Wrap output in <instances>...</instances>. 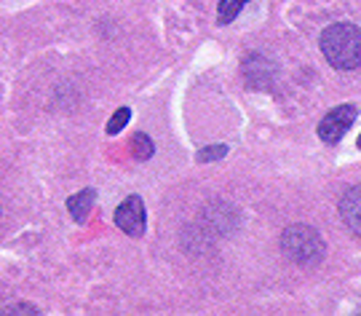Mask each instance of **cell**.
<instances>
[{
  "mask_svg": "<svg viewBox=\"0 0 361 316\" xmlns=\"http://www.w3.org/2000/svg\"><path fill=\"white\" fill-rule=\"evenodd\" d=\"M131 150H134V158L137 161H147V158L153 156V142H150V137L147 134H134V140H131Z\"/></svg>",
  "mask_w": 361,
  "mask_h": 316,
  "instance_id": "obj_8",
  "label": "cell"
},
{
  "mask_svg": "<svg viewBox=\"0 0 361 316\" xmlns=\"http://www.w3.org/2000/svg\"><path fill=\"white\" fill-rule=\"evenodd\" d=\"M244 3H249V0H219V25H228V22H233L235 16H238V11L244 8Z\"/></svg>",
  "mask_w": 361,
  "mask_h": 316,
  "instance_id": "obj_7",
  "label": "cell"
},
{
  "mask_svg": "<svg viewBox=\"0 0 361 316\" xmlns=\"http://www.w3.org/2000/svg\"><path fill=\"white\" fill-rule=\"evenodd\" d=\"M129 119H131V110L129 107H121V110H116V116L110 119V123H107V134L113 137V134H118L126 123H129Z\"/></svg>",
  "mask_w": 361,
  "mask_h": 316,
  "instance_id": "obj_9",
  "label": "cell"
},
{
  "mask_svg": "<svg viewBox=\"0 0 361 316\" xmlns=\"http://www.w3.org/2000/svg\"><path fill=\"white\" fill-rule=\"evenodd\" d=\"M228 153V147L225 145H217V147H204L201 153H198V161L201 164H209V161H217V158H222Z\"/></svg>",
  "mask_w": 361,
  "mask_h": 316,
  "instance_id": "obj_10",
  "label": "cell"
},
{
  "mask_svg": "<svg viewBox=\"0 0 361 316\" xmlns=\"http://www.w3.org/2000/svg\"><path fill=\"white\" fill-rule=\"evenodd\" d=\"M322 54L335 70H356L361 65V30L340 22L322 32Z\"/></svg>",
  "mask_w": 361,
  "mask_h": 316,
  "instance_id": "obj_1",
  "label": "cell"
},
{
  "mask_svg": "<svg viewBox=\"0 0 361 316\" xmlns=\"http://www.w3.org/2000/svg\"><path fill=\"white\" fill-rule=\"evenodd\" d=\"M145 204L140 196H129L116 209V225L126 233V236H142L145 233Z\"/></svg>",
  "mask_w": 361,
  "mask_h": 316,
  "instance_id": "obj_4",
  "label": "cell"
},
{
  "mask_svg": "<svg viewBox=\"0 0 361 316\" xmlns=\"http://www.w3.org/2000/svg\"><path fill=\"white\" fill-rule=\"evenodd\" d=\"M281 247L284 255L297 265H316L324 257V241L322 236L305 223L289 225L281 233Z\"/></svg>",
  "mask_w": 361,
  "mask_h": 316,
  "instance_id": "obj_2",
  "label": "cell"
},
{
  "mask_svg": "<svg viewBox=\"0 0 361 316\" xmlns=\"http://www.w3.org/2000/svg\"><path fill=\"white\" fill-rule=\"evenodd\" d=\"M359 147H361V134H359Z\"/></svg>",
  "mask_w": 361,
  "mask_h": 316,
  "instance_id": "obj_11",
  "label": "cell"
},
{
  "mask_svg": "<svg viewBox=\"0 0 361 316\" xmlns=\"http://www.w3.org/2000/svg\"><path fill=\"white\" fill-rule=\"evenodd\" d=\"M353 121H356V107L353 105L332 107L319 123V137L326 145H335V142H340V137L353 126Z\"/></svg>",
  "mask_w": 361,
  "mask_h": 316,
  "instance_id": "obj_3",
  "label": "cell"
},
{
  "mask_svg": "<svg viewBox=\"0 0 361 316\" xmlns=\"http://www.w3.org/2000/svg\"><path fill=\"white\" fill-rule=\"evenodd\" d=\"M340 217L356 236H361V185L345 190V196L340 198Z\"/></svg>",
  "mask_w": 361,
  "mask_h": 316,
  "instance_id": "obj_5",
  "label": "cell"
},
{
  "mask_svg": "<svg viewBox=\"0 0 361 316\" xmlns=\"http://www.w3.org/2000/svg\"><path fill=\"white\" fill-rule=\"evenodd\" d=\"M94 201H97L94 190H80V193L67 198V209H70L75 223H86L89 220L91 209H94Z\"/></svg>",
  "mask_w": 361,
  "mask_h": 316,
  "instance_id": "obj_6",
  "label": "cell"
}]
</instances>
